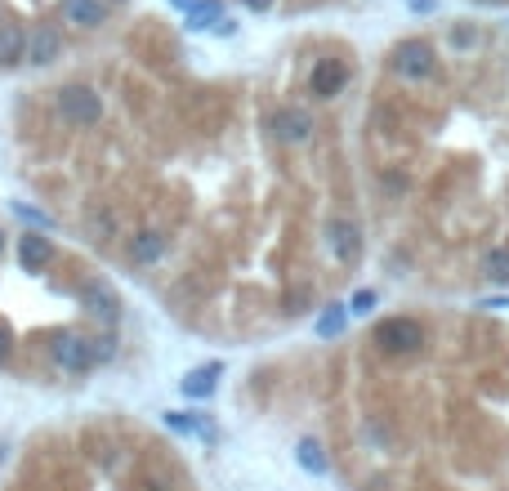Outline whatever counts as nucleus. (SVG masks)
<instances>
[{
  "instance_id": "19",
  "label": "nucleus",
  "mask_w": 509,
  "mask_h": 491,
  "mask_svg": "<svg viewBox=\"0 0 509 491\" xmlns=\"http://www.w3.org/2000/svg\"><path fill=\"white\" fill-rule=\"evenodd\" d=\"M349 308H353V313H371V308H376V290H358V295L349 299Z\"/></svg>"
},
{
  "instance_id": "8",
  "label": "nucleus",
  "mask_w": 509,
  "mask_h": 491,
  "mask_svg": "<svg viewBox=\"0 0 509 491\" xmlns=\"http://www.w3.org/2000/svg\"><path fill=\"white\" fill-rule=\"evenodd\" d=\"M349 76H353V67H349L344 58H322V63H313V72H308V94H313V99H335V94L349 85Z\"/></svg>"
},
{
  "instance_id": "11",
  "label": "nucleus",
  "mask_w": 509,
  "mask_h": 491,
  "mask_svg": "<svg viewBox=\"0 0 509 491\" xmlns=\"http://www.w3.org/2000/svg\"><path fill=\"white\" fill-rule=\"evenodd\" d=\"M63 18H67L72 27H81V31H94V27L108 22V4H103V0H67V4H63Z\"/></svg>"
},
{
  "instance_id": "1",
  "label": "nucleus",
  "mask_w": 509,
  "mask_h": 491,
  "mask_svg": "<svg viewBox=\"0 0 509 491\" xmlns=\"http://www.w3.org/2000/svg\"><path fill=\"white\" fill-rule=\"evenodd\" d=\"M371 340H376V349L384 358H420L429 349V326L411 313H393V317L376 322Z\"/></svg>"
},
{
  "instance_id": "6",
  "label": "nucleus",
  "mask_w": 509,
  "mask_h": 491,
  "mask_svg": "<svg viewBox=\"0 0 509 491\" xmlns=\"http://www.w3.org/2000/svg\"><path fill=\"white\" fill-rule=\"evenodd\" d=\"M54 362L63 370H72V375H85V370H94V344H90V335H76V331H67V335H58L54 340Z\"/></svg>"
},
{
  "instance_id": "16",
  "label": "nucleus",
  "mask_w": 509,
  "mask_h": 491,
  "mask_svg": "<svg viewBox=\"0 0 509 491\" xmlns=\"http://www.w3.org/2000/svg\"><path fill=\"white\" fill-rule=\"evenodd\" d=\"M349 313H353L349 304H326V308H322V317H317V326H313V331H317V340H335V335L349 326Z\"/></svg>"
},
{
  "instance_id": "14",
  "label": "nucleus",
  "mask_w": 509,
  "mask_h": 491,
  "mask_svg": "<svg viewBox=\"0 0 509 491\" xmlns=\"http://www.w3.org/2000/svg\"><path fill=\"white\" fill-rule=\"evenodd\" d=\"M224 18H228L224 13V0H197L188 9V31H215Z\"/></svg>"
},
{
  "instance_id": "15",
  "label": "nucleus",
  "mask_w": 509,
  "mask_h": 491,
  "mask_svg": "<svg viewBox=\"0 0 509 491\" xmlns=\"http://www.w3.org/2000/svg\"><path fill=\"white\" fill-rule=\"evenodd\" d=\"M27 58V36L13 22H0V67H13Z\"/></svg>"
},
{
  "instance_id": "25",
  "label": "nucleus",
  "mask_w": 509,
  "mask_h": 491,
  "mask_svg": "<svg viewBox=\"0 0 509 491\" xmlns=\"http://www.w3.org/2000/svg\"><path fill=\"white\" fill-rule=\"evenodd\" d=\"M170 4H174V9H183V13H188V9H192V4H197V0H170Z\"/></svg>"
},
{
  "instance_id": "18",
  "label": "nucleus",
  "mask_w": 509,
  "mask_h": 491,
  "mask_svg": "<svg viewBox=\"0 0 509 491\" xmlns=\"http://www.w3.org/2000/svg\"><path fill=\"white\" fill-rule=\"evenodd\" d=\"M90 344H94V362H99V367L117 358V340H112V335H90Z\"/></svg>"
},
{
  "instance_id": "21",
  "label": "nucleus",
  "mask_w": 509,
  "mask_h": 491,
  "mask_svg": "<svg viewBox=\"0 0 509 491\" xmlns=\"http://www.w3.org/2000/svg\"><path fill=\"white\" fill-rule=\"evenodd\" d=\"M9 353H13V335H9V331L0 326V367L9 362Z\"/></svg>"
},
{
  "instance_id": "20",
  "label": "nucleus",
  "mask_w": 509,
  "mask_h": 491,
  "mask_svg": "<svg viewBox=\"0 0 509 491\" xmlns=\"http://www.w3.org/2000/svg\"><path fill=\"white\" fill-rule=\"evenodd\" d=\"M308 299H313L308 290H290V295H286V313H304V308H308Z\"/></svg>"
},
{
  "instance_id": "13",
  "label": "nucleus",
  "mask_w": 509,
  "mask_h": 491,
  "mask_svg": "<svg viewBox=\"0 0 509 491\" xmlns=\"http://www.w3.org/2000/svg\"><path fill=\"white\" fill-rule=\"evenodd\" d=\"M219 375H224V362H206V367L188 370L179 388H183V397H197V402H201V397H210V393H215Z\"/></svg>"
},
{
  "instance_id": "10",
  "label": "nucleus",
  "mask_w": 509,
  "mask_h": 491,
  "mask_svg": "<svg viewBox=\"0 0 509 491\" xmlns=\"http://www.w3.org/2000/svg\"><path fill=\"white\" fill-rule=\"evenodd\" d=\"M18 263L27 268V272H40V268H49L54 263V246L45 233H22L18 237Z\"/></svg>"
},
{
  "instance_id": "7",
  "label": "nucleus",
  "mask_w": 509,
  "mask_h": 491,
  "mask_svg": "<svg viewBox=\"0 0 509 491\" xmlns=\"http://www.w3.org/2000/svg\"><path fill=\"white\" fill-rule=\"evenodd\" d=\"M326 246H331V254L340 263H358L362 259V224L349 219V215H335L326 224Z\"/></svg>"
},
{
  "instance_id": "2",
  "label": "nucleus",
  "mask_w": 509,
  "mask_h": 491,
  "mask_svg": "<svg viewBox=\"0 0 509 491\" xmlns=\"http://www.w3.org/2000/svg\"><path fill=\"white\" fill-rule=\"evenodd\" d=\"M388 72L406 85H429L438 76V49L424 36H406L388 49Z\"/></svg>"
},
{
  "instance_id": "3",
  "label": "nucleus",
  "mask_w": 509,
  "mask_h": 491,
  "mask_svg": "<svg viewBox=\"0 0 509 491\" xmlns=\"http://www.w3.org/2000/svg\"><path fill=\"white\" fill-rule=\"evenodd\" d=\"M58 112L72 125H99L103 121V99L90 85H63L58 90Z\"/></svg>"
},
{
  "instance_id": "9",
  "label": "nucleus",
  "mask_w": 509,
  "mask_h": 491,
  "mask_svg": "<svg viewBox=\"0 0 509 491\" xmlns=\"http://www.w3.org/2000/svg\"><path fill=\"white\" fill-rule=\"evenodd\" d=\"M58 58H63V36H58V27H49V22L31 27V31H27V63H31V67H49V63H58Z\"/></svg>"
},
{
  "instance_id": "22",
  "label": "nucleus",
  "mask_w": 509,
  "mask_h": 491,
  "mask_svg": "<svg viewBox=\"0 0 509 491\" xmlns=\"http://www.w3.org/2000/svg\"><path fill=\"white\" fill-rule=\"evenodd\" d=\"M143 491H174V487H170L161 474H147V478H143Z\"/></svg>"
},
{
  "instance_id": "24",
  "label": "nucleus",
  "mask_w": 509,
  "mask_h": 491,
  "mask_svg": "<svg viewBox=\"0 0 509 491\" xmlns=\"http://www.w3.org/2000/svg\"><path fill=\"white\" fill-rule=\"evenodd\" d=\"M242 4H246L251 13H268V9H272V0H242Z\"/></svg>"
},
{
  "instance_id": "12",
  "label": "nucleus",
  "mask_w": 509,
  "mask_h": 491,
  "mask_svg": "<svg viewBox=\"0 0 509 491\" xmlns=\"http://www.w3.org/2000/svg\"><path fill=\"white\" fill-rule=\"evenodd\" d=\"M129 263H156L161 254H165V233H156V228H143V233H134L126 246Z\"/></svg>"
},
{
  "instance_id": "27",
  "label": "nucleus",
  "mask_w": 509,
  "mask_h": 491,
  "mask_svg": "<svg viewBox=\"0 0 509 491\" xmlns=\"http://www.w3.org/2000/svg\"><path fill=\"white\" fill-rule=\"evenodd\" d=\"M0 250H4V233H0Z\"/></svg>"
},
{
  "instance_id": "17",
  "label": "nucleus",
  "mask_w": 509,
  "mask_h": 491,
  "mask_svg": "<svg viewBox=\"0 0 509 491\" xmlns=\"http://www.w3.org/2000/svg\"><path fill=\"white\" fill-rule=\"evenodd\" d=\"M295 460H299L304 474H326V469H331V460H326V451H322L317 438H304V442L295 447Z\"/></svg>"
},
{
  "instance_id": "23",
  "label": "nucleus",
  "mask_w": 509,
  "mask_h": 491,
  "mask_svg": "<svg viewBox=\"0 0 509 491\" xmlns=\"http://www.w3.org/2000/svg\"><path fill=\"white\" fill-rule=\"evenodd\" d=\"M13 210H18V215H22V219H27V224H45V215H40V210H27V206H22V201H18V206H13Z\"/></svg>"
},
{
  "instance_id": "26",
  "label": "nucleus",
  "mask_w": 509,
  "mask_h": 491,
  "mask_svg": "<svg viewBox=\"0 0 509 491\" xmlns=\"http://www.w3.org/2000/svg\"><path fill=\"white\" fill-rule=\"evenodd\" d=\"M411 9H433V0H411Z\"/></svg>"
},
{
  "instance_id": "5",
  "label": "nucleus",
  "mask_w": 509,
  "mask_h": 491,
  "mask_svg": "<svg viewBox=\"0 0 509 491\" xmlns=\"http://www.w3.org/2000/svg\"><path fill=\"white\" fill-rule=\"evenodd\" d=\"M268 129H272V138L277 143H286V147H299V143H308L313 138V112H304V108H277L272 117H268Z\"/></svg>"
},
{
  "instance_id": "4",
  "label": "nucleus",
  "mask_w": 509,
  "mask_h": 491,
  "mask_svg": "<svg viewBox=\"0 0 509 491\" xmlns=\"http://www.w3.org/2000/svg\"><path fill=\"white\" fill-rule=\"evenodd\" d=\"M76 299H81V308H85L90 317H99L103 326H117V322H121V299H117L112 286H103L99 277L81 281V286H76Z\"/></svg>"
}]
</instances>
